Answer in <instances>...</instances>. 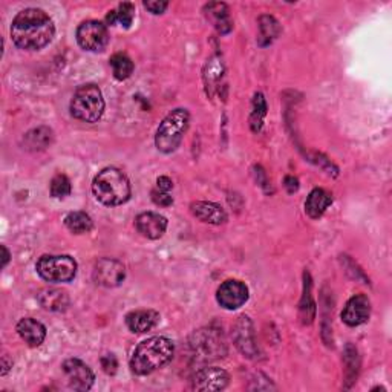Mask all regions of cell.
Returning <instances> with one entry per match:
<instances>
[{
	"instance_id": "cell-1",
	"label": "cell",
	"mask_w": 392,
	"mask_h": 392,
	"mask_svg": "<svg viewBox=\"0 0 392 392\" xmlns=\"http://www.w3.org/2000/svg\"><path fill=\"white\" fill-rule=\"evenodd\" d=\"M56 35V26L51 17L39 8H26L14 17L11 39L17 48L37 51L47 47Z\"/></svg>"
},
{
	"instance_id": "cell-2",
	"label": "cell",
	"mask_w": 392,
	"mask_h": 392,
	"mask_svg": "<svg viewBox=\"0 0 392 392\" xmlns=\"http://www.w3.org/2000/svg\"><path fill=\"white\" fill-rule=\"evenodd\" d=\"M175 352L173 342L167 337L155 335L136 346L131 357V369L136 376H148L167 364Z\"/></svg>"
},
{
	"instance_id": "cell-3",
	"label": "cell",
	"mask_w": 392,
	"mask_h": 392,
	"mask_svg": "<svg viewBox=\"0 0 392 392\" xmlns=\"http://www.w3.org/2000/svg\"><path fill=\"white\" fill-rule=\"evenodd\" d=\"M95 198L105 206H121L131 198V182L120 169L106 167L93 181Z\"/></svg>"
},
{
	"instance_id": "cell-4",
	"label": "cell",
	"mask_w": 392,
	"mask_h": 392,
	"mask_svg": "<svg viewBox=\"0 0 392 392\" xmlns=\"http://www.w3.org/2000/svg\"><path fill=\"white\" fill-rule=\"evenodd\" d=\"M190 124V114L187 109L178 107L172 111L157 129L155 145L162 153L175 152L182 141V136L187 132Z\"/></svg>"
},
{
	"instance_id": "cell-5",
	"label": "cell",
	"mask_w": 392,
	"mask_h": 392,
	"mask_svg": "<svg viewBox=\"0 0 392 392\" xmlns=\"http://www.w3.org/2000/svg\"><path fill=\"white\" fill-rule=\"evenodd\" d=\"M105 112V100L97 85L80 86L71 100V114L85 123H95Z\"/></svg>"
},
{
	"instance_id": "cell-6",
	"label": "cell",
	"mask_w": 392,
	"mask_h": 392,
	"mask_svg": "<svg viewBox=\"0 0 392 392\" xmlns=\"http://www.w3.org/2000/svg\"><path fill=\"white\" fill-rule=\"evenodd\" d=\"M39 276L47 282H71L77 275V262L68 254H44L35 266Z\"/></svg>"
},
{
	"instance_id": "cell-7",
	"label": "cell",
	"mask_w": 392,
	"mask_h": 392,
	"mask_svg": "<svg viewBox=\"0 0 392 392\" xmlns=\"http://www.w3.org/2000/svg\"><path fill=\"white\" fill-rule=\"evenodd\" d=\"M77 42L85 51L100 52L109 43L107 26L98 20H86L77 28Z\"/></svg>"
},
{
	"instance_id": "cell-8",
	"label": "cell",
	"mask_w": 392,
	"mask_h": 392,
	"mask_svg": "<svg viewBox=\"0 0 392 392\" xmlns=\"http://www.w3.org/2000/svg\"><path fill=\"white\" fill-rule=\"evenodd\" d=\"M124 278H126V268L120 261L103 258L95 263L94 280L98 285L106 288H114L120 285L124 280Z\"/></svg>"
},
{
	"instance_id": "cell-9",
	"label": "cell",
	"mask_w": 392,
	"mask_h": 392,
	"mask_svg": "<svg viewBox=\"0 0 392 392\" xmlns=\"http://www.w3.org/2000/svg\"><path fill=\"white\" fill-rule=\"evenodd\" d=\"M216 300L225 309H238L249 300V288L241 280H225L218 288Z\"/></svg>"
},
{
	"instance_id": "cell-10",
	"label": "cell",
	"mask_w": 392,
	"mask_h": 392,
	"mask_svg": "<svg viewBox=\"0 0 392 392\" xmlns=\"http://www.w3.org/2000/svg\"><path fill=\"white\" fill-rule=\"evenodd\" d=\"M63 371H65L69 388L74 391H89L94 385V372L85 362L80 359H68L63 363Z\"/></svg>"
},
{
	"instance_id": "cell-11",
	"label": "cell",
	"mask_w": 392,
	"mask_h": 392,
	"mask_svg": "<svg viewBox=\"0 0 392 392\" xmlns=\"http://www.w3.org/2000/svg\"><path fill=\"white\" fill-rule=\"evenodd\" d=\"M229 374L222 368L206 367L199 369L194 380H191V389L195 391H222L229 385Z\"/></svg>"
},
{
	"instance_id": "cell-12",
	"label": "cell",
	"mask_w": 392,
	"mask_h": 392,
	"mask_svg": "<svg viewBox=\"0 0 392 392\" xmlns=\"http://www.w3.org/2000/svg\"><path fill=\"white\" fill-rule=\"evenodd\" d=\"M371 316V300L364 295H355L346 302L342 311V321L348 326H359Z\"/></svg>"
},
{
	"instance_id": "cell-13",
	"label": "cell",
	"mask_w": 392,
	"mask_h": 392,
	"mask_svg": "<svg viewBox=\"0 0 392 392\" xmlns=\"http://www.w3.org/2000/svg\"><path fill=\"white\" fill-rule=\"evenodd\" d=\"M135 227L140 234L148 239H158L166 233L167 220L160 213L155 212H144L136 216Z\"/></svg>"
},
{
	"instance_id": "cell-14",
	"label": "cell",
	"mask_w": 392,
	"mask_h": 392,
	"mask_svg": "<svg viewBox=\"0 0 392 392\" xmlns=\"http://www.w3.org/2000/svg\"><path fill=\"white\" fill-rule=\"evenodd\" d=\"M17 334L20 335V339L31 346V348H37L47 337V328L39 321H35L32 317H25L17 323Z\"/></svg>"
},
{
	"instance_id": "cell-15",
	"label": "cell",
	"mask_w": 392,
	"mask_h": 392,
	"mask_svg": "<svg viewBox=\"0 0 392 392\" xmlns=\"http://www.w3.org/2000/svg\"><path fill=\"white\" fill-rule=\"evenodd\" d=\"M191 215L196 220L203 221L206 224L212 225H221L227 221V213L224 208L216 203H207V201H198L190 206Z\"/></svg>"
},
{
	"instance_id": "cell-16",
	"label": "cell",
	"mask_w": 392,
	"mask_h": 392,
	"mask_svg": "<svg viewBox=\"0 0 392 392\" xmlns=\"http://www.w3.org/2000/svg\"><path fill=\"white\" fill-rule=\"evenodd\" d=\"M160 322V314L153 309H136L126 316V325L132 333H148Z\"/></svg>"
},
{
	"instance_id": "cell-17",
	"label": "cell",
	"mask_w": 392,
	"mask_h": 392,
	"mask_svg": "<svg viewBox=\"0 0 392 392\" xmlns=\"http://www.w3.org/2000/svg\"><path fill=\"white\" fill-rule=\"evenodd\" d=\"M207 19L220 34H229L233 30V20L230 17L229 6L220 2H212L206 6Z\"/></svg>"
},
{
	"instance_id": "cell-18",
	"label": "cell",
	"mask_w": 392,
	"mask_h": 392,
	"mask_svg": "<svg viewBox=\"0 0 392 392\" xmlns=\"http://www.w3.org/2000/svg\"><path fill=\"white\" fill-rule=\"evenodd\" d=\"M234 334H236V346L241 350V352H244L247 357H253V355L256 354L258 348L256 345H254L253 326L247 316L239 317V322L236 323Z\"/></svg>"
},
{
	"instance_id": "cell-19",
	"label": "cell",
	"mask_w": 392,
	"mask_h": 392,
	"mask_svg": "<svg viewBox=\"0 0 392 392\" xmlns=\"http://www.w3.org/2000/svg\"><path fill=\"white\" fill-rule=\"evenodd\" d=\"M37 299H39V304L47 309V311L60 313V311H65V309L69 307L68 293L59 288L42 290Z\"/></svg>"
},
{
	"instance_id": "cell-20",
	"label": "cell",
	"mask_w": 392,
	"mask_h": 392,
	"mask_svg": "<svg viewBox=\"0 0 392 392\" xmlns=\"http://www.w3.org/2000/svg\"><path fill=\"white\" fill-rule=\"evenodd\" d=\"M333 204V196L328 194L323 189H314L309 196L307 198L305 203V212L309 218L313 220H319L325 212L326 208Z\"/></svg>"
},
{
	"instance_id": "cell-21",
	"label": "cell",
	"mask_w": 392,
	"mask_h": 392,
	"mask_svg": "<svg viewBox=\"0 0 392 392\" xmlns=\"http://www.w3.org/2000/svg\"><path fill=\"white\" fill-rule=\"evenodd\" d=\"M52 131L48 127H37L25 135V148L28 150H43L52 143Z\"/></svg>"
},
{
	"instance_id": "cell-22",
	"label": "cell",
	"mask_w": 392,
	"mask_h": 392,
	"mask_svg": "<svg viewBox=\"0 0 392 392\" xmlns=\"http://www.w3.org/2000/svg\"><path fill=\"white\" fill-rule=\"evenodd\" d=\"M280 32L279 22L273 16H262L259 19V47H267Z\"/></svg>"
},
{
	"instance_id": "cell-23",
	"label": "cell",
	"mask_w": 392,
	"mask_h": 392,
	"mask_svg": "<svg viewBox=\"0 0 392 392\" xmlns=\"http://www.w3.org/2000/svg\"><path fill=\"white\" fill-rule=\"evenodd\" d=\"M133 16H135V6L131 2H124L118 5L117 10L109 11V14L106 16V23L107 25H117L120 23L124 28H129L133 22Z\"/></svg>"
},
{
	"instance_id": "cell-24",
	"label": "cell",
	"mask_w": 392,
	"mask_h": 392,
	"mask_svg": "<svg viewBox=\"0 0 392 392\" xmlns=\"http://www.w3.org/2000/svg\"><path fill=\"white\" fill-rule=\"evenodd\" d=\"M65 225L68 227V230L76 233V234H83L93 230V220L90 216L85 212H71L65 218Z\"/></svg>"
},
{
	"instance_id": "cell-25",
	"label": "cell",
	"mask_w": 392,
	"mask_h": 392,
	"mask_svg": "<svg viewBox=\"0 0 392 392\" xmlns=\"http://www.w3.org/2000/svg\"><path fill=\"white\" fill-rule=\"evenodd\" d=\"M111 68H112V72H114V77L117 80H126V78H129L132 76V72H133V61L126 56V54H121V52H118V54H114V56L111 57Z\"/></svg>"
},
{
	"instance_id": "cell-26",
	"label": "cell",
	"mask_w": 392,
	"mask_h": 392,
	"mask_svg": "<svg viewBox=\"0 0 392 392\" xmlns=\"http://www.w3.org/2000/svg\"><path fill=\"white\" fill-rule=\"evenodd\" d=\"M267 115V103L266 98L261 93L254 94L253 98V111H251V117H250V126L253 132H259L262 129L263 124V118Z\"/></svg>"
},
{
	"instance_id": "cell-27",
	"label": "cell",
	"mask_w": 392,
	"mask_h": 392,
	"mask_svg": "<svg viewBox=\"0 0 392 392\" xmlns=\"http://www.w3.org/2000/svg\"><path fill=\"white\" fill-rule=\"evenodd\" d=\"M71 181L66 175H56L51 181V195L54 198H65L71 195Z\"/></svg>"
},
{
	"instance_id": "cell-28",
	"label": "cell",
	"mask_w": 392,
	"mask_h": 392,
	"mask_svg": "<svg viewBox=\"0 0 392 392\" xmlns=\"http://www.w3.org/2000/svg\"><path fill=\"white\" fill-rule=\"evenodd\" d=\"M152 201L157 206L169 207L173 204V198L169 195V191H161L158 189H155L152 191Z\"/></svg>"
},
{
	"instance_id": "cell-29",
	"label": "cell",
	"mask_w": 392,
	"mask_h": 392,
	"mask_svg": "<svg viewBox=\"0 0 392 392\" xmlns=\"http://www.w3.org/2000/svg\"><path fill=\"white\" fill-rule=\"evenodd\" d=\"M102 367H103V371L106 374H109V376H114V374L117 372V368H118V362L115 359V355L114 354H106L102 357Z\"/></svg>"
},
{
	"instance_id": "cell-30",
	"label": "cell",
	"mask_w": 392,
	"mask_h": 392,
	"mask_svg": "<svg viewBox=\"0 0 392 392\" xmlns=\"http://www.w3.org/2000/svg\"><path fill=\"white\" fill-rule=\"evenodd\" d=\"M145 10H149L152 14H162L167 10V2H160V0H153V2H144Z\"/></svg>"
},
{
	"instance_id": "cell-31",
	"label": "cell",
	"mask_w": 392,
	"mask_h": 392,
	"mask_svg": "<svg viewBox=\"0 0 392 392\" xmlns=\"http://www.w3.org/2000/svg\"><path fill=\"white\" fill-rule=\"evenodd\" d=\"M284 186H285V189H287L288 194H295V191L299 190V181H297V178L288 175V177H285V179H284Z\"/></svg>"
},
{
	"instance_id": "cell-32",
	"label": "cell",
	"mask_w": 392,
	"mask_h": 392,
	"mask_svg": "<svg viewBox=\"0 0 392 392\" xmlns=\"http://www.w3.org/2000/svg\"><path fill=\"white\" fill-rule=\"evenodd\" d=\"M157 189L161 191H170L173 189V181L169 177H160L157 179Z\"/></svg>"
},
{
	"instance_id": "cell-33",
	"label": "cell",
	"mask_w": 392,
	"mask_h": 392,
	"mask_svg": "<svg viewBox=\"0 0 392 392\" xmlns=\"http://www.w3.org/2000/svg\"><path fill=\"white\" fill-rule=\"evenodd\" d=\"M13 368V362L8 360V355L2 357V376H6V372Z\"/></svg>"
},
{
	"instance_id": "cell-34",
	"label": "cell",
	"mask_w": 392,
	"mask_h": 392,
	"mask_svg": "<svg viewBox=\"0 0 392 392\" xmlns=\"http://www.w3.org/2000/svg\"><path fill=\"white\" fill-rule=\"evenodd\" d=\"M2 253H4V256H2V268H5L6 263L10 262V251H8V249L5 247V245H2Z\"/></svg>"
}]
</instances>
